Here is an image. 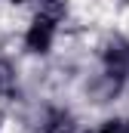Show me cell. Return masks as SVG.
<instances>
[{
	"mask_svg": "<svg viewBox=\"0 0 129 133\" xmlns=\"http://www.w3.org/2000/svg\"><path fill=\"white\" fill-rule=\"evenodd\" d=\"M55 16H49V12H40L37 19L31 22V28L25 34V46L31 50V53H46L49 46H52V37H55Z\"/></svg>",
	"mask_w": 129,
	"mask_h": 133,
	"instance_id": "1",
	"label": "cell"
},
{
	"mask_svg": "<svg viewBox=\"0 0 129 133\" xmlns=\"http://www.w3.org/2000/svg\"><path fill=\"white\" fill-rule=\"evenodd\" d=\"M108 62H111V65H126L129 62V43H123V40L111 43V46H108Z\"/></svg>",
	"mask_w": 129,
	"mask_h": 133,
	"instance_id": "2",
	"label": "cell"
},
{
	"mask_svg": "<svg viewBox=\"0 0 129 133\" xmlns=\"http://www.w3.org/2000/svg\"><path fill=\"white\" fill-rule=\"evenodd\" d=\"M12 84H15L12 68L6 65V62H0V93H9V90H12Z\"/></svg>",
	"mask_w": 129,
	"mask_h": 133,
	"instance_id": "3",
	"label": "cell"
},
{
	"mask_svg": "<svg viewBox=\"0 0 129 133\" xmlns=\"http://www.w3.org/2000/svg\"><path fill=\"white\" fill-rule=\"evenodd\" d=\"M98 133H129V124L126 121H104V127Z\"/></svg>",
	"mask_w": 129,
	"mask_h": 133,
	"instance_id": "4",
	"label": "cell"
},
{
	"mask_svg": "<svg viewBox=\"0 0 129 133\" xmlns=\"http://www.w3.org/2000/svg\"><path fill=\"white\" fill-rule=\"evenodd\" d=\"M15 3H25V0H15Z\"/></svg>",
	"mask_w": 129,
	"mask_h": 133,
	"instance_id": "5",
	"label": "cell"
}]
</instances>
